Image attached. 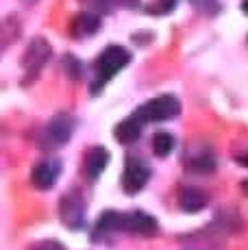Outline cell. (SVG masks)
<instances>
[{"label":"cell","instance_id":"obj_1","mask_svg":"<svg viewBox=\"0 0 248 250\" xmlns=\"http://www.w3.org/2000/svg\"><path fill=\"white\" fill-rule=\"evenodd\" d=\"M135 233V235H144L150 237L155 235L159 227H157V220L152 215L144 213V211H128V213H120V211H104L98 218L96 227H94V239H103L109 237L113 233Z\"/></svg>","mask_w":248,"mask_h":250},{"label":"cell","instance_id":"obj_2","mask_svg":"<svg viewBox=\"0 0 248 250\" xmlns=\"http://www.w3.org/2000/svg\"><path fill=\"white\" fill-rule=\"evenodd\" d=\"M131 61V52L122 46H109L98 55L96 63H94V83H92V94H98L113 76L120 70H124Z\"/></svg>","mask_w":248,"mask_h":250},{"label":"cell","instance_id":"obj_3","mask_svg":"<svg viewBox=\"0 0 248 250\" xmlns=\"http://www.w3.org/2000/svg\"><path fill=\"white\" fill-rule=\"evenodd\" d=\"M179 113H181V103L172 94H161V96H157V98L148 100L146 104H142L137 111H133V115H135L142 124L165 122V120L176 118Z\"/></svg>","mask_w":248,"mask_h":250},{"label":"cell","instance_id":"obj_4","mask_svg":"<svg viewBox=\"0 0 248 250\" xmlns=\"http://www.w3.org/2000/svg\"><path fill=\"white\" fill-rule=\"evenodd\" d=\"M74 126H76V122L70 113H57L55 118L46 124L44 131H41V135H40L41 146H44L46 150H52V148H59V146H63V144H68L74 133Z\"/></svg>","mask_w":248,"mask_h":250},{"label":"cell","instance_id":"obj_5","mask_svg":"<svg viewBox=\"0 0 248 250\" xmlns=\"http://www.w3.org/2000/svg\"><path fill=\"white\" fill-rule=\"evenodd\" d=\"M52 48L44 37H35L28 44L24 57H22V68H24V85H28L31 81H35L40 76L41 68L46 65V61L50 59Z\"/></svg>","mask_w":248,"mask_h":250},{"label":"cell","instance_id":"obj_6","mask_svg":"<svg viewBox=\"0 0 248 250\" xmlns=\"http://www.w3.org/2000/svg\"><path fill=\"white\" fill-rule=\"evenodd\" d=\"M150 179V167L142 157H126L124 163V176H122V189L126 194H137L144 189V185Z\"/></svg>","mask_w":248,"mask_h":250},{"label":"cell","instance_id":"obj_7","mask_svg":"<svg viewBox=\"0 0 248 250\" xmlns=\"http://www.w3.org/2000/svg\"><path fill=\"white\" fill-rule=\"evenodd\" d=\"M59 213L61 220L68 229H83L85 224V200L81 196V191H70L61 198L59 205Z\"/></svg>","mask_w":248,"mask_h":250},{"label":"cell","instance_id":"obj_8","mask_svg":"<svg viewBox=\"0 0 248 250\" xmlns=\"http://www.w3.org/2000/svg\"><path fill=\"white\" fill-rule=\"evenodd\" d=\"M61 174V161L59 159H44L40 163L33 166V172H31V183L35 189H50L52 185L57 183Z\"/></svg>","mask_w":248,"mask_h":250},{"label":"cell","instance_id":"obj_9","mask_svg":"<svg viewBox=\"0 0 248 250\" xmlns=\"http://www.w3.org/2000/svg\"><path fill=\"white\" fill-rule=\"evenodd\" d=\"M107 163H109V150L103 146H94L85 157V172H87V176L92 181H96L100 172L107 167Z\"/></svg>","mask_w":248,"mask_h":250},{"label":"cell","instance_id":"obj_10","mask_svg":"<svg viewBox=\"0 0 248 250\" xmlns=\"http://www.w3.org/2000/svg\"><path fill=\"white\" fill-rule=\"evenodd\" d=\"M179 205H181V209L187 211V213H196V211L205 209V205H207V196H205L200 189H196V187H192V185L181 187Z\"/></svg>","mask_w":248,"mask_h":250},{"label":"cell","instance_id":"obj_11","mask_svg":"<svg viewBox=\"0 0 248 250\" xmlns=\"http://www.w3.org/2000/svg\"><path fill=\"white\" fill-rule=\"evenodd\" d=\"M142 126H144V124H142L135 115H131V118H126L122 124H118V126H116V139L120 144L137 142L140 135H142Z\"/></svg>","mask_w":248,"mask_h":250},{"label":"cell","instance_id":"obj_12","mask_svg":"<svg viewBox=\"0 0 248 250\" xmlns=\"http://www.w3.org/2000/svg\"><path fill=\"white\" fill-rule=\"evenodd\" d=\"M98 16L92 11H83L81 16L74 18L72 22V35L74 37H85V35H94V33L98 31Z\"/></svg>","mask_w":248,"mask_h":250},{"label":"cell","instance_id":"obj_13","mask_svg":"<svg viewBox=\"0 0 248 250\" xmlns=\"http://www.w3.org/2000/svg\"><path fill=\"white\" fill-rule=\"evenodd\" d=\"M187 170L189 172H198V174H209L216 170V159L209 150L203 152H194V157L187 161Z\"/></svg>","mask_w":248,"mask_h":250},{"label":"cell","instance_id":"obj_14","mask_svg":"<svg viewBox=\"0 0 248 250\" xmlns=\"http://www.w3.org/2000/svg\"><path fill=\"white\" fill-rule=\"evenodd\" d=\"M174 137L168 131H157L155 137H152V152L157 157H168L174 150Z\"/></svg>","mask_w":248,"mask_h":250},{"label":"cell","instance_id":"obj_15","mask_svg":"<svg viewBox=\"0 0 248 250\" xmlns=\"http://www.w3.org/2000/svg\"><path fill=\"white\" fill-rule=\"evenodd\" d=\"M81 2L87 7V11L103 13V11H107V9H109V2H111V0H81Z\"/></svg>","mask_w":248,"mask_h":250},{"label":"cell","instance_id":"obj_16","mask_svg":"<svg viewBox=\"0 0 248 250\" xmlns=\"http://www.w3.org/2000/svg\"><path fill=\"white\" fill-rule=\"evenodd\" d=\"M174 4H176V0H157L155 7H150L148 11L150 13H168L174 9Z\"/></svg>","mask_w":248,"mask_h":250},{"label":"cell","instance_id":"obj_17","mask_svg":"<svg viewBox=\"0 0 248 250\" xmlns=\"http://www.w3.org/2000/svg\"><path fill=\"white\" fill-rule=\"evenodd\" d=\"M63 63H65V72H68L72 79H79V72H81V65H79V61L74 59V57H65L63 59Z\"/></svg>","mask_w":248,"mask_h":250},{"label":"cell","instance_id":"obj_18","mask_svg":"<svg viewBox=\"0 0 248 250\" xmlns=\"http://www.w3.org/2000/svg\"><path fill=\"white\" fill-rule=\"evenodd\" d=\"M28 250H63V246L59 242H52V239H44V242L33 244Z\"/></svg>","mask_w":248,"mask_h":250},{"label":"cell","instance_id":"obj_19","mask_svg":"<svg viewBox=\"0 0 248 250\" xmlns=\"http://www.w3.org/2000/svg\"><path fill=\"white\" fill-rule=\"evenodd\" d=\"M242 11L248 13V0H242Z\"/></svg>","mask_w":248,"mask_h":250},{"label":"cell","instance_id":"obj_20","mask_svg":"<svg viewBox=\"0 0 248 250\" xmlns=\"http://www.w3.org/2000/svg\"><path fill=\"white\" fill-rule=\"evenodd\" d=\"M240 161H242V163H244V166L248 167V152H246V155H244V157H242V159H240Z\"/></svg>","mask_w":248,"mask_h":250},{"label":"cell","instance_id":"obj_21","mask_svg":"<svg viewBox=\"0 0 248 250\" xmlns=\"http://www.w3.org/2000/svg\"><path fill=\"white\" fill-rule=\"evenodd\" d=\"M242 189H244L246 194H248V181H246V183H242Z\"/></svg>","mask_w":248,"mask_h":250},{"label":"cell","instance_id":"obj_22","mask_svg":"<svg viewBox=\"0 0 248 250\" xmlns=\"http://www.w3.org/2000/svg\"><path fill=\"white\" fill-rule=\"evenodd\" d=\"M28 2H35V0H28Z\"/></svg>","mask_w":248,"mask_h":250}]
</instances>
